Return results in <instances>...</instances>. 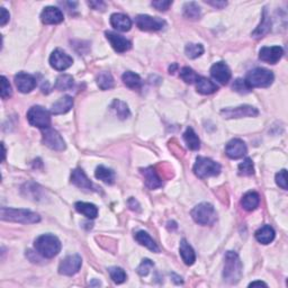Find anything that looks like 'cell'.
Returning <instances> with one entry per match:
<instances>
[{"label":"cell","instance_id":"cell-29","mask_svg":"<svg viewBox=\"0 0 288 288\" xmlns=\"http://www.w3.org/2000/svg\"><path fill=\"white\" fill-rule=\"evenodd\" d=\"M122 80L124 82V85L129 87L131 89L137 90L142 87V79L141 77L138 76L135 72L132 71H126L124 72L122 76Z\"/></svg>","mask_w":288,"mask_h":288},{"label":"cell","instance_id":"cell-50","mask_svg":"<svg viewBox=\"0 0 288 288\" xmlns=\"http://www.w3.org/2000/svg\"><path fill=\"white\" fill-rule=\"evenodd\" d=\"M177 68H178V65H177L176 63H174V64L173 65V67H170V68H169V71H170V74H173V72H174V70H176V69H177Z\"/></svg>","mask_w":288,"mask_h":288},{"label":"cell","instance_id":"cell-28","mask_svg":"<svg viewBox=\"0 0 288 288\" xmlns=\"http://www.w3.org/2000/svg\"><path fill=\"white\" fill-rule=\"evenodd\" d=\"M136 241L145 248H148L149 250L153 251V252H159V247L156 246V243L153 241V239L150 236V234L144 231H138L134 235Z\"/></svg>","mask_w":288,"mask_h":288},{"label":"cell","instance_id":"cell-4","mask_svg":"<svg viewBox=\"0 0 288 288\" xmlns=\"http://www.w3.org/2000/svg\"><path fill=\"white\" fill-rule=\"evenodd\" d=\"M246 82L248 86L252 88H266L269 87L273 81L272 71L265 68H256L250 70L247 74Z\"/></svg>","mask_w":288,"mask_h":288},{"label":"cell","instance_id":"cell-12","mask_svg":"<svg viewBox=\"0 0 288 288\" xmlns=\"http://www.w3.org/2000/svg\"><path fill=\"white\" fill-rule=\"evenodd\" d=\"M72 63H74L72 58L61 49L54 50L50 57L51 67L58 71L67 70L68 68L71 67Z\"/></svg>","mask_w":288,"mask_h":288},{"label":"cell","instance_id":"cell-33","mask_svg":"<svg viewBox=\"0 0 288 288\" xmlns=\"http://www.w3.org/2000/svg\"><path fill=\"white\" fill-rule=\"evenodd\" d=\"M95 176H96L97 179L104 181L105 184L112 185V184H114V181H115L114 171L108 169V168L104 167V166L97 167L96 173H95Z\"/></svg>","mask_w":288,"mask_h":288},{"label":"cell","instance_id":"cell-31","mask_svg":"<svg viewBox=\"0 0 288 288\" xmlns=\"http://www.w3.org/2000/svg\"><path fill=\"white\" fill-rule=\"evenodd\" d=\"M111 109L114 112V114L117 116L119 119H126L129 118L131 115L129 106L122 100L115 99L111 105Z\"/></svg>","mask_w":288,"mask_h":288},{"label":"cell","instance_id":"cell-36","mask_svg":"<svg viewBox=\"0 0 288 288\" xmlns=\"http://www.w3.org/2000/svg\"><path fill=\"white\" fill-rule=\"evenodd\" d=\"M56 89L59 91L69 90L74 87V78L70 75H61L58 77L56 82Z\"/></svg>","mask_w":288,"mask_h":288},{"label":"cell","instance_id":"cell-47","mask_svg":"<svg viewBox=\"0 0 288 288\" xmlns=\"http://www.w3.org/2000/svg\"><path fill=\"white\" fill-rule=\"evenodd\" d=\"M88 5L96 10H104L105 7H106V3L103 1H89Z\"/></svg>","mask_w":288,"mask_h":288},{"label":"cell","instance_id":"cell-26","mask_svg":"<svg viewBox=\"0 0 288 288\" xmlns=\"http://www.w3.org/2000/svg\"><path fill=\"white\" fill-rule=\"evenodd\" d=\"M260 204V196L256 192H249L241 199L242 207L248 212H252Z\"/></svg>","mask_w":288,"mask_h":288},{"label":"cell","instance_id":"cell-20","mask_svg":"<svg viewBox=\"0 0 288 288\" xmlns=\"http://www.w3.org/2000/svg\"><path fill=\"white\" fill-rule=\"evenodd\" d=\"M142 174H143L145 185H147L148 188L150 189H156L162 186V180L161 178L159 177L158 173H156L155 169L153 167H148L145 169H142Z\"/></svg>","mask_w":288,"mask_h":288},{"label":"cell","instance_id":"cell-3","mask_svg":"<svg viewBox=\"0 0 288 288\" xmlns=\"http://www.w3.org/2000/svg\"><path fill=\"white\" fill-rule=\"evenodd\" d=\"M0 217L2 221L15 222V223L23 224H34L41 221V216L32 211L27 210H16L1 207L0 210Z\"/></svg>","mask_w":288,"mask_h":288},{"label":"cell","instance_id":"cell-23","mask_svg":"<svg viewBox=\"0 0 288 288\" xmlns=\"http://www.w3.org/2000/svg\"><path fill=\"white\" fill-rule=\"evenodd\" d=\"M75 209L78 213L82 214L83 216H86L89 220H94L98 216V209L96 205L90 203L85 202H77L75 204Z\"/></svg>","mask_w":288,"mask_h":288},{"label":"cell","instance_id":"cell-13","mask_svg":"<svg viewBox=\"0 0 288 288\" xmlns=\"http://www.w3.org/2000/svg\"><path fill=\"white\" fill-rule=\"evenodd\" d=\"M71 182L78 188L86 192H96L98 189L96 186L89 180V178L86 176V173H83V170L80 169V168H77V169L72 171Z\"/></svg>","mask_w":288,"mask_h":288},{"label":"cell","instance_id":"cell-9","mask_svg":"<svg viewBox=\"0 0 288 288\" xmlns=\"http://www.w3.org/2000/svg\"><path fill=\"white\" fill-rule=\"evenodd\" d=\"M259 112L256 107L250 105H243L235 108H224L221 111V115L224 118H242V117H256Z\"/></svg>","mask_w":288,"mask_h":288},{"label":"cell","instance_id":"cell-49","mask_svg":"<svg viewBox=\"0 0 288 288\" xmlns=\"http://www.w3.org/2000/svg\"><path fill=\"white\" fill-rule=\"evenodd\" d=\"M257 286H264V287H267V284L264 283V282H253L251 283L249 287H257Z\"/></svg>","mask_w":288,"mask_h":288},{"label":"cell","instance_id":"cell-38","mask_svg":"<svg viewBox=\"0 0 288 288\" xmlns=\"http://www.w3.org/2000/svg\"><path fill=\"white\" fill-rule=\"evenodd\" d=\"M180 78L184 80L186 83H189V85H192V83L197 82L199 76L196 74V72L192 70V68L184 67L180 70Z\"/></svg>","mask_w":288,"mask_h":288},{"label":"cell","instance_id":"cell-8","mask_svg":"<svg viewBox=\"0 0 288 288\" xmlns=\"http://www.w3.org/2000/svg\"><path fill=\"white\" fill-rule=\"evenodd\" d=\"M42 142L54 151H63L65 149V142L58 131L47 127L42 131Z\"/></svg>","mask_w":288,"mask_h":288},{"label":"cell","instance_id":"cell-46","mask_svg":"<svg viewBox=\"0 0 288 288\" xmlns=\"http://www.w3.org/2000/svg\"><path fill=\"white\" fill-rule=\"evenodd\" d=\"M9 21V13L7 12L6 8H1V16H0V25L5 26Z\"/></svg>","mask_w":288,"mask_h":288},{"label":"cell","instance_id":"cell-45","mask_svg":"<svg viewBox=\"0 0 288 288\" xmlns=\"http://www.w3.org/2000/svg\"><path fill=\"white\" fill-rule=\"evenodd\" d=\"M151 5L154 7L155 9L160 10V12H166L169 9V7L173 5V1L169 0H158V1H152Z\"/></svg>","mask_w":288,"mask_h":288},{"label":"cell","instance_id":"cell-48","mask_svg":"<svg viewBox=\"0 0 288 288\" xmlns=\"http://www.w3.org/2000/svg\"><path fill=\"white\" fill-rule=\"evenodd\" d=\"M209 5H212L214 7H216V8H223L228 5V2L225 1H206Z\"/></svg>","mask_w":288,"mask_h":288},{"label":"cell","instance_id":"cell-35","mask_svg":"<svg viewBox=\"0 0 288 288\" xmlns=\"http://www.w3.org/2000/svg\"><path fill=\"white\" fill-rule=\"evenodd\" d=\"M97 85L101 90H108L114 87V78L109 72H101L97 77Z\"/></svg>","mask_w":288,"mask_h":288},{"label":"cell","instance_id":"cell-30","mask_svg":"<svg viewBox=\"0 0 288 288\" xmlns=\"http://www.w3.org/2000/svg\"><path fill=\"white\" fill-rule=\"evenodd\" d=\"M271 28V20L270 17L268 16L267 9H264V14H262V23L259 25L256 31L252 33V36L254 38H261L270 31Z\"/></svg>","mask_w":288,"mask_h":288},{"label":"cell","instance_id":"cell-39","mask_svg":"<svg viewBox=\"0 0 288 288\" xmlns=\"http://www.w3.org/2000/svg\"><path fill=\"white\" fill-rule=\"evenodd\" d=\"M254 173L253 162L250 158L244 159L239 165V174L240 176H252Z\"/></svg>","mask_w":288,"mask_h":288},{"label":"cell","instance_id":"cell-25","mask_svg":"<svg viewBox=\"0 0 288 288\" xmlns=\"http://www.w3.org/2000/svg\"><path fill=\"white\" fill-rule=\"evenodd\" d=\"M196 89L202 95H212L216 93L218 90V87L212 80L207 79L205 77H199L197 82H196Z\"/></svg>","mask_w":288,"mask_h":288},{"label":"cell","instance_id":"cell-2","mask_svg":"<svg viewBox=\"0 0 288 288\" xmlns=\"http://www.w3.org/2000/svg\"><path fill=\"white\" fill-rule=\"evenodd\" d=\"M242 277V262L238 253L228 251L224 257L223 278L229 284H236Z\"/></svg>","mask_w":288,"mask_h":288},{"label":"cell","instance_id":"cell-11","mask_svg":"<svg viewBox=\"0 0 288 288\" xmlns=\"http://www.w3.org/2000/svg\"><path fill=\"white\" fill-rule=\"evenodd\" d=\"M81 257L78 254H71L64 258L63 260L60 262L59 266V273L63 276H74L81 268Z\"/></svg>","mask_w":288,"mask_h":288},{"label":"cell","instance_id":"cell-42","mask_svg":"<svg viewBox=\"0 0 288 288\" xmlns=\"http://www.w3.org/2000/svg\"><path fill=\"white\" fill-rule=\"evenodd\" d=\"M0 95H1L2 99H7L13 95L12 86L5 76L1 77V91H0Z\"/></svg>","mask_w":288,"mask_h":288},{"label":"cell","instance_id":"cell-17","mask_svg":"<svg viewBox=\"0 0 288 288\" xmlns=\"http://www.w3.org/2000/svg\"><path fill=\"white\" fill-rule=\"evenodd\" d=\"M105 35H106V38L111 43V45L113 46V49H114L116 52L118 53H124L126 52V51H129L131 49V42L129 39L124 38V36L117 34V33L115 32H106L105 33Z\"/></svg>","mask_w":288,"mask_h":288},{"label":"cell","instance_id":"cell-27","mask_svg":"<svg viewBox=\"0 0 288 288\" xmlns=\"http://www.w3.org/2000/svg\"><path fill=\"white\" fill-rule=\"evenodd\" d=\"M256 239L258 242L261 244H269L273 241L275 239V230H273L270 225H264L256 232Z\"/></svg>","mask_w":288,"mask_h":288},{"label":"cell","instance_id":"cell-6","mask_svg":"<svg viewBox=\"0 0 288 288\" xmlns=\"http://www.w3.org/2000/svg\"><path fill=\"white\" fill-rule=\"evenodd\" d=\"M194 173L200 179H205V178L220 174L221 166L220 163L213 161L212 159L198 156L194 165Z\"/></svg>","mask_w":288,"mask_h":288},{"label":"cell","instance_id":"cell-1","mask_svg":"<svg viewBox=\"0 0 288 288\" xmlns=\"http://www.w3.org/2000/svg\"><path fill=\"white\" fill-rule=\"evenodd\" d=\"M61 242L56 235L43 234L34 241V248L39 256L51 259L59 254L61 251Z\"/></svg>","mask_w":288,"mask_h":288},{"label":"cell","instance_id":"cell-16","mask_svg":"<svg viewBox=\"0 0 288 288\" xmlns=\"http://www.w3.org/2000/svg\"><path fill=\"white\" fill-rule=\"evenodd\" d=\"M247 145L240 138H233L227 144L225 153L230 159H240L247 154Z\"/></svg>","mask_w":288,"mask_h":288},{"label":"cell","instance_id":"cell-40","mask_svg":"<svg viewBox=\"0 0 288 288\" xmlns=\"http://www.w3.org/2000/svg\"><path fill=\"white\" fill-rule=\"evenodd\" d=\"M111 278L115 284H123L126 280V273L119 267H112L108 269Z\"/></svg>","mask_w":288,"mask_h":288},{"label":"cell","instance_id":"cell-37","mask_svg":"<svg viewBox=\"0 0 288 288\" xmlns=\"http://www.w3.org/2000/svg\"><path fill=\"white\" fill-rule=\"evenodd\" d=\"M185 53L189 59H197L204 53V46L202 44H196V43H189L185 47Z\"/></svg>","mask_w":288,"mask_h":288},{"label":"cell","instance_id":"cell-22","mask_svg":"<svg viewBox=\"0 0 288 288\" xmlns=\"http://www.w3.org/2000/svg\"><path fill=\"white\" fill-rule=\"evenodd\" d=\"M72 106H74V98L70 96H63L52 105V107H51V113H52L53 115L65 114V113L70 111Z\"/></svg>","mask_w":288,"mask_h":288},{"label":"cell","instance_id":"cell-14","mask_svg":"<svg viewBox=\"0 0 288 288\" xmlns=\"http://www.w3.org/2000/svg\"><path fill=\"white\" fill-rule=\"evenodd\" d=\"M284 56L282 46H265L259 51V59L270 64H276Z\"/></svg>","mask_w":288,"mask_h":288},{"label":"cell","instance_id":"cell-15","mask_svg":"<svg viewBox=\"0 0 288 288\" xmlns=\"http://www.w3.org/2000/svg\"><path fill=\"white\" fill-rule=\"evenodd\" d=\"M211 76L214 80L220 82L221 85H227L231 80V70L224 62H217L214 63L211 68Z\"/></svg>","mask_w":288,"mask_h":288},{"label":"cell","instance_id":"cell-43","mask_svg":"<svg viewBox=\"0 0 288 288\" xmlns=\"http://www.w3.org/2000/svg\"><path fill=\"white\" fill-rule=\"evenodd\" d=\"M153 266H154V264H153V261H151L150 259H144L143 261L141 262V265L138 266L137 268V272L138 275L140 276H147L149 272H150L151 269L153 268Z\"/></svg>","mask_w":288,"mask_h":288},{"label":"cell","instance_id":"cell-24","mask_svg":"<svg viewBox=\"0 0 288 288\" xmlns=\"http://www.w3.org/2000/svg\"><path fill=\"white\" fill-rule=\"evenodd\" d=\"M180 256L182 258V261L187 266L194 265V262L196 261L195 251L186 239H182L180 241Z\"/></svg>","mask_w":288,"mask_h":288},{"label":"cell","instance_id":"cell-44","mask_svg":"<svg viewBox=\"0 0 288 288\" xmlns=\"http://www.w3.org/2000/svg\"><path fill=\"white\" fill-rule=\"evenodd\" d=\"M276 182L280 188L284 189V191H286L287 189V173H286L285 169L279 171V173L276 174Z\"/></svg>","mask_w":288,"mask_h":288},{"label":"cell","instance_id":"cell-5","mask_svg":"<svg viewBox=\"0 0 288 288\" xmlns=\"http://www.w3.org/2000/svg\"><path fill=\"white\" fill-rule=\"evenodd\" d=\"M192 217L199 225H212L217 220V214L214 206L210 203H202L192 211Z\"/></svg>","mask_w":288,"mask_h":288},{"label":"cell","instance_id":"cell-41","mask_svg":"<svg viewBox=\"0 0 288 288\" xmlns=\"http://www.w3.org/2000/svg\"><path fill=\"white\" fill-rule=\"evenodd\" d=\"M232 88L233 90H235L236 93L239 94H242V95H246V94H249L251 90L250 87L248 86V83L246 82V80L243 79H236L234 82H233L232 85Z\"/></svg>","mask_w":288,"mask_h":288},{"label":"cell","instance_id":"cell-34","mask_svg":"<svg viewBox=\"0 0 288 288\" xmlns=\"http://www.w3.org/2000/svg\"><path fill=\"white\" fill-rule=\"evenodd\" d=\"M200 14H202V10H200V7L198 6L197 2L191 1L185 3L184 6V16L188 19L192 20H197L200 18Z\"/></svg>","mask_w":288,"mask_h":288},{"label":"cell","instance_id":"cell-19","mask_svg":"<svg viewBox=\"0 0 288 288\" xmlns=\"http://www.w3.org/2000/svg\"><path fill=\"white\" fill-rule=\"evenodd\" d=\"M17 89L23 94H28L36 87V79L30 74L19 72L15 76Z\"/></svg>","mask_w":288,"mask_h":288},{"label":"cell","instance_id":"cell-21","mask_svg":"<svg viewBox=\"0 0 288 288\" xmlns=\"http://www.w3.org/2000/svg\"><path fill=\"white\" fill-rule=\"evenodd\" d=\"M112 26L119 32H129L132 27V20L129 16L121 13L113 14L111 16Z\"/></svg>","mask_w":288,"mask_h":288},{"label":"cell","instance_id":"cell-32","mask_svg":"<svg viewBox=\"0 0 288 288\" xmlns=\"http://www.w3.org/2000/svg\"><path fill=\"white\" fill-rule=\"evenodd\" d=\"M184 140L187 144V147L192 151H197L200 148V141L198 138V135L195 133V131L192 127H188L184 133Z\"/></svg>","mask_w":288,"mask_h":288},{"label":"cell","instance_id":"cell-7","mask_svg":"<svg viewBox=\"0 0 288 288\" xmlns=\"http://www.w3.org/2000/svg\"><path fill=\"white\" fill-rule=\"evenodd\" d=\"M27 119L32 126L38 129H47L51 125L50 113L42 106H33L27 112Z\"/></svg>","mask_w":288,"mask_h":288},{"label":"cell","instance_id":"cell-10","mask_svg":"<svg viewBox=\"0 0 288 288\" xmlns=\"http://www.w3.org/2000/svg\"><path fill=\"white\" fill-rule=\"evenodd\" d=\"M136 26L141 31H160L166 26V21L162 18L159 17H152L149 15H138L135 18Z\"/></svg>","mask_w":288,"mask_h":288},{"label":"cell","instance_id":"cell-18","mask_svg":"<svg viewBox=\"0 0 288 288\" xmlns=\"http://www.w3.org/2000/svg\"><path fill=\"white\" fill-rule=\"evenodd\" d=\"M63 13L61 12V9L58 8V7L49 6L45 7L44 10H43L41 14V20L43 24L45 25H56L60 24L63 21Z\"/></svg>","mask_w":288,"mask_h":288}]
</instances>
